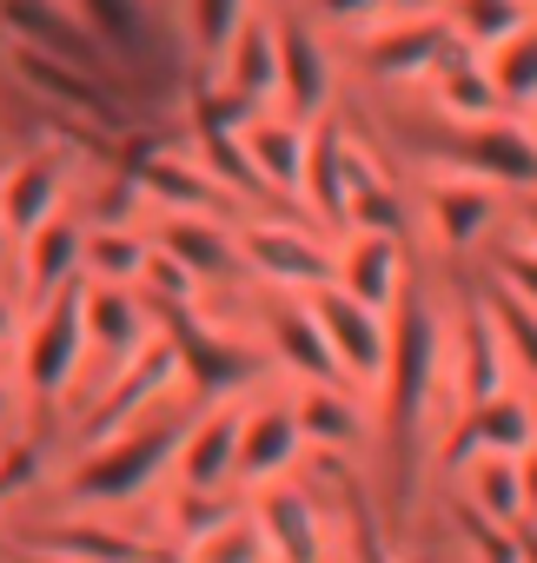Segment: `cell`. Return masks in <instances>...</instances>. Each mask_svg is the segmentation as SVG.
Listing matches in <instances>:
<instances>
[{
  "label": "cell",
  "mask_w": 537,
  "mask_h": 563,
  "mask_svg": "<svg viewBox=\"0 0 537 563\" xmlns=\"http://www.w3.org/2000/svg\"><path fill=\"white\" fill-rule=\"evenodd\" d=\"M438 319L425 299L392 306V358H385V444H392V510L405 517L418 497V464H425V418H431V385H438Z\"/></svg>",
  "instance_id": "cell-1"
},
{
  "label": "cell",
  "mask_w": 537,
  "mask_h": 563,
  "mask_svg": "<svg viewBox=\"0 0 537 563\" xmlns=\"http://www.w3.org/2000/svg\"><path fill=\"white\" fill-rule=\"evenodd\" d=\"M179 424H160V418H140L127 424L120 438H107L100 451H87L74 471H67V497L74 504H133L160 484V471L179 457Z\"/></svg>",
  "instance_id": "cell-2"
},
{
  "label": "cell",
  "mask_w": 537,
  "mask_h": 563,
  "mask_svg": "<svg viewBox=\"0 0 537 563\" xmlns=\"http://www.w3.org/2000/svg\"><path fill=\"white\" fill-rule=\"evenodd\" d=\"M80 292H87V278L61 286L54 299L34 306V325L21 332V378H28L34 398H61V391H74V378H80V358H87Z\"/></svg>",
  "instance_id": "cell-3"
},
{
  "label": "cell",
  "mask_w": 537,
  "mask_h": 563,
  "mask_svg": "<svg viewBox=\"0 0 537 563\" xmlns=\"http://www.w3.org/2000/svg\"><path fill=\"white\" fill-rule=\"evenodd\" d=\"M153 325H160V339L173 345V358H179V385H186V391L226 398V391H239V385L259 378V352L239 345V339H226V332H212V325H199L193 306H160Z\"/></svg>",
  "instance_id": "cell-4"
},
{
  "label": "cell",
  "mask_w": 537,
  "mask_h": 563,
  "mask_svg": "<svg viewBox=\"0 0 537 563\" xmlns=\"http://www.w3.org/2000/svg\"><path fill=\"white\" fill-rule=\"evenodd\" d=\"M306 312L319 319V332H326V345H332L346 385H379V378H385V358H392V319H379L372 306H359V299L339 292V286H319V292L306 299Z\"/></svg>",
  "instance_id": "cell-5"
},
{
  "label": "cell",
  "mask_w": 537,
  "mask_h": 563,
  "mask_svg": "<svg viewBox=\"0 0 537 563\" xmlns=\"http://www.w3.org/2000/svg\"><path fill=\"white\" fill-rule=\"evenodd\" d=\"M14 74H21L28 93L54 100L61 113H74V120H87V126H100V133H133V113H127V107L113 100V87H107L100 74H87V67H67V60H54V54L14 47Z\"/></svg>",
  "instance_id": "cell-6"
},
{
  "label": "cell",
  "mask_w": 537,
  "mask_h": 563,
  "mask_svg": "<svg viewBox=\"0 0 537 563\" xmlns=\"http://www.w3.org/2000/svg\"><path fill=\"white\" fill-rule=\"evenodd\" d=\"M179 378V358H173V345L166 339H153V345H140L120 372H113V391L94 405V418H87V431H80V444L87 451H100L107 438H120L127 424H140L146 411H153V398L166 391Z\"/></svg>",
  "instance_id": "cell-7"
},
{
  "label": "cell",
  "mask_w": 537,
  "mask_h": 563,
  "mask_svg": "<svg viewBox=\"0 0 537 563\" xmlns=\"http://www.w3.org/2000/svg\"><path fill=\"white\" fill-rule=\"evenodd\" d=\"M232 245H239V265L259 272L265 286H280V292H319V286H332V258L299 225H239Z\"/></svg>",
  "instance_id": "cell-8"
},
{
  "label": "cell",
  "mask_w": 537,
  "mask_h": 563,
  "mask_svg": "<svg viewBox=\"0 0 537 563\" xmlns=\"http://www.w3.org/2000/svg\"><path fill=\"white\" fill-rule=\"evenodd\" d=\"M451 166H464V179H484V186H537V146L517 120H478V126H451L445 140Z\"/></svg>",
  "instance_id": "cell-9"
},
{
  "label": "cell",
  "mask_w": 537,
  "mask_h": 563,
  "mask_svg": "<svg viewBox=\"0 0 537 563\" xmlns=\"http://www.w3.org/2000/svg\"><path fill=\"white\" fill-rule=\"evenodd\" d=\"M537 444V405H524L517 391H497L471 411H458V431L445 444V464L464 471L471 457H524Z\"/></svg>",
  "instance_id": "cell-10"
},
{
  "label": "cell",
  "mask_w": 537,
  "mask_h": 563,
  "mask_svg": "<svg viewBox=\"0 0 537 563\" xmlns=\"http://www.w3.org/2000/svg\"><path fill=\"white\" fill-rule=\"evenodd\" d=\"M0 27H8L14 47H34V54H54L67 67H87L100 74L107 67V47L87 34V21H74L61 0H0ZM107 80V74H100Z\"/></svg>",
  "instance_id": "cell-11"
},
{
  "label": "cell",
  "mask_w": 537,
  "mask_h": 563,
  "mask_svg": "<svg viewBox=\"0 0 537 563\" xmlns=\"http://www.w3.org/2000/svg\"><path fill=\"white\" fill-rule=\"evenodd\" d=\"M245 510H252L273 563H326V523H319V504L306 490L273 477V484H259V497Z\"/></svg>",
  "instance_id": "cell-12"
},
{
  "label": "cell",
  "mask_w": 537,
  "mask_h": 563,
  "mask_svg": "<svg viewBox=\"0 0 537 563\" xmlns=\"http://www.w3.org/2000/svg\"><path fill=\"white\" fill-rule=\"evenodd\" d=\"M273 47H280V107L293 126L319 120L332 107V60L319 47V34L306 21H273Z\"/></svg>",
  "instance_id": "cell-13"
},
{
  "label": "cell",
  "mask_w": 537,
  "mask_h": 563,
  "mask_svg": "<svg viewBox=\"0 0 537 563\" xmlns=\"http://www.w3.org/2000/svg\"><path fill=\"white\" fill-rule=\"evenodd\" d=\"M332 286L372 306L379 319H392V306L405 299V245L379 232H346V252L332 258Z\"/></svg>",
  "instance_id": "cell-14"
},
{
  "label": "cell",
  "mask_w": 537,
  "mask_h": 563,
  "mask_svg": "<svg viewBox=\"0 0 537 563\" xmlns=\"http://www.w3.org/2000/svg\"><path fill=\"white\" fill-rule=\"evenodd\" d=\"M67 199V159L61 153H21L14 166H0V225L14 239H28L34 225H47Z\"/></svg>",
  "instance_id": "cell-15"
},
{
  "label": "cell",
  "mask_w": 537,
  "mask_h": 563,
  "mask_svg": "<svg viewBox=\"0 0 537 563\" xmlns=\"http://www.w3.org/2000/svg\"><path fill=\"white\" fill-rule=\"evenodd\" d=\"M80 325H87V352H107V365L120 372L140 345H153V312L133 286H94L80 292Z\"/></svg>",
  "instance_id": "cell-16"
},
{
  "label": "cell",
  "mask_w": 537,
  "mask_h": 563,
  "mask_svg": "<svg viewBox=\"0 0 537 563\" xmlns=\"http://www.w3.org/2000/svg\"><path fill=\"white\" fill-rule=\"evenodd\" d=\"M451 47L445 14H412V21H385L365 34V67L379 80H425Z\"/></svg>",
  "instance_id": "cell-17"
},
{
  "label": "cell",
  "mask_w": 537,
  "mask_h": 563,
  "mask_svg": "<svg viewBox=\"0 0 537 563\" xmlns=\"http://www.w3.org/2000/svg\"><path fill=\"white\" fill-rule=\"evenodd\" d=\"M299 444H306V438H299V424H293V405H259V411L239 418V457H232V477H245L252 490H259V484H273V477L293 471Z\"/></svg>",
  "instance_id": "cell-18"
},
{
  "label": "cell",
  "mask_w": 537,
  "mask_h": 563,
  "mask_svg": "<svg viewBox=\"0 0 537 563\" xmlns=\"http://www.w3.org/2000/svg\"><path fill=\"white\" fill-rule=\"evenodd\" d=\"M458 365H451V391H458V405L471 411V405H484V398H497L504 391V339H497V325H491V312H484V299H471L464 306V319H458Z\"/></svg>",
  "instance_id": "cell-19"
},
{
  "label": "cell",
  "mask_w": 537,
  "mask_h": 563,
  "mask_svg": "<svg viewBox=\"0 0 537 563\" xmlns=\"http://www.w3.org/2000/svg\"><path fill=\"white\" fill-rule=\"evenodd\" d=\"M80 245H87V225H74L67 212H54L47 225H34L21 239V286H28L34 306L80 278Z\"/></svg>",
  "instance_id": "cell-20"
},
{
  "label": "cell",
  "mask_w": 537,
  "mask_h": 563,
  "mask_svg": "<svg viewBox=\"0 0 537 563\" xmlns=\"http://www.w3.org/2000/svg\"><path fill=\"white\" fill-rule=\"evenodd\" d=\"M346 120L319 113V133H306V173H299V206H313L332 232H346Z\"/></svg>",
  "instance_id": "cell-21"
},
{
  "label": "cell",
  "mask_w": 537,
  "mask_h": 563,
  "mask_svg": "<svg viewBox=\"0 0 537 563\" xmlns=\"http://www.w3.org/2000/svg\"><path fill=\"white\" fill-rule=\"evenodd\" d=\"M431 100H438V113L458 120V126H478V120H497V113H504V100H497L484 60H478L471 47H458V41H451L445 60L431 67Z\"/></svg>",
  "instance_id": "cell-22"
},
{
  "label": "cell",
  "mask_w": 537,
  "mask_h": 563,
  "mask_svg": "<svg viewBox=\"0 0 537 563\" xmlns=\"http://www.w3.org/2000/svg\"><path fill=\"white\" fill-rule=\"evenodd\" d=\"M232 457H239V411H232V405H212V411L179 438L173 471H179L186 490H219V484L232 477Z\"/></svg>",
  "instance_id": "cell-23"
},
{
  "label": "cell",
  "mask_w": 537,
  "mask_h": 563,
  "mask_svg": "<svg viewBox=\"0 0 537 563\" xmlns=\"http://www.w3.org/2000/svg\"><path fill=\"white\" fill-rule=\"evenodd\" d=\"M140 192L160 199L166 212H199V219H219V212L232 206V192H226L206 166H186V159H173V153H153V159L140 166Z\"/></svg>",
  "instance_id": "cell-24"
},
{
  "label": "cell",
  "mask_w": 537,
  "mask_h": 563,
  "mask_svg": "<svg viewBox=\"0 0 537 563\" xmlns=\"http://www.w3.org/2000/svg\"><path fill=\"white\" fill-rule=\"evenodd\" d=\"M160 252H173L193 278H232V272H239L232 225L199 219V212H166V225H160Z\"/></svg>",
  "instance_id": "cell-25"
},
{
  "label": "cell",
  "mask_w": 537,
  "mask_h": 563,
  "mask_svg": "<svg viewBox=\"0 0 537 563\" xmlns=\"http://www.w3.org/2000/svg\"><path fill=\"white\" fill-rule=\"evenodd\" d=\"M265 332H273V345H280V358L299 372V378H313V385H346V372H339V358H332V345H326V332H319V319L306 312V306H273L265 312Z\"/></svg>",
  "instance_id": "cell-26"
},
{
  "label": "cell",
  "mask_w": 537,
  "mask_h": 563,
  "mask_svg": "<svg viewBox=\"0 0 537 563\" xmlns=\"http://www.w3.org/2000/svg\"><path fill=\"white\" fill-rule=\"evenodd\" d=\"M346 232H379V239H398L405 232L398 192L379 179V166L359 146H346Z\"/></svg>",
  "instance_id": "cell-27"
},
{
  "label": "cell",
  "mask_w": 537,
  "mask_h": 563,
  "mask_svg": "<svg viewBox=\"0 0 537 563\" xmlns=\"http://www.w3.org/2000/svg\"><path fill=\"white\" fill-rule=\"evenodd\" d=\"M491 219H497V192L484 179H438L431 186V225H438V239L451 252L478 245L491 232Z\"/></svg>",
  "instance_id": "cell-28"
},
{
  "label": "cell",
  "mask_w": 537,
  "mask_h": 563,
  "mask_svg": "<svg viewBox=\"0 0 537 563\" xmlns=\"http://www.w3.org/2000/svg\"><path fill=\"white\" fill-rule=\"evenodd\" d=\"M239 140H245V153H252V166H259L265 192L299 199V173H306V126H293V120H265V113H259Z\"/></svg>",
  "instance_id": "cell-29"
},
{
  "label": "cell",
  "mask_w": 537,
  "mask_h": 563,
  "mask_svg": "<svg viewBox=\"0 0 537 563\" xmlns=\"http://www.w3.org/2000/svg\"><path fill=\"white\" fill-rule=\"evenodd\" d=\"M226 87L245 93L252 107L280 100V47H273V21H239L232 47H226Z\"/></svg>",
  "instance_id": "cell-30"
},
{
  "label": "cell",
  "mask_w": 537,
  "mask_h": 563,
  "mask_svg": "<svg viewBox=\"0 0 537 563\" xmlns=\"http://www.w3.org/2000/svg\"><path fill=\"white\" fill-rule=\"evenodd\" d=\"M87 34L107 47V60L146 67L153 60V27H146V0H80Z\"/></svg>",
  "instance_id": "cell-31"
},
{
  "label": "cell",
  "mask_w": 537,
  "mask_h": 563,
  "mask_svg": "<svg viewBox=\"0 0 537 563\" xmlns=\"http://www.w3.org/2000/svg\"><path fill=\"white\" fill-rule=\"evenodd\" d=\"M34 550H54V556H67V563H153L127 530H107V523H94V517L47 523Z\"/></svg>",
  "instance_id": "cell-32"
},
{
  "label": "cell",
  "mask_w": 537,
  "mask_h": 563,
  "mask_svg": "<svg viewBox=\"0 0 537 563\" xmlns=\"http://www.w3.org/2000/svg\"><path fill=\"white\" fill-rule=\"evenodd\" d=\"M293 424H299L306 444H326V451H339V444H352L365 431V418L352 405V385H313V391H299Z\"/></svg>",
  "instance_id": "cell-33"
},
{
  "label": "cell",
  "mask_w": 537,
  "mask_h": 563,
  "mask_svg": "<svg viewBox=\"0 0 537 563\" xmlns=\"http://www.w3.org/2000/svg\"><path fill=\"white\" fill-rule=\"evenodd\" d=\"M524 21H530V8H517V0H451V8H445L451 41L471 47V54H491V47L511 41Z\"/></svg>",
  "instance_id": "cell-34"
},
{
  "label": "cell",
  "mask_w": 537,
  "mask_h": 563,
  "mask_svg": "<svg viewBox=\"0 0 537 563\" xmlns=\"http://www.w3.org/2000/svg\"><path fill=\"white\" fill-rule=\"evenodd\" d=\"M484 74L504 107H537V21H524L511 41H497L484 54Z\"/></svg>",
  "instance_id": "cell-35"
},
{
  "label": "cell",
  "mask_w": 537,
  "mask_h": 563,
  "mask_svg": "<svg viewBox=\"0 0 537 563\" xmlns=\"http://www.w3.org/2000/svg\"><path fill=\"white\" fill-rule=\"evenodd\" d=\"M193 146H199L206 173H212L232 199H245V206H259V199H265V179H259V166H252V153H245V140H239V133H193Z\"/></svg>",
  "instance_id": "cell-36"
},
{
  "label": "cell",
  "mask_w": 537,
  "mask_h": 563,
  "mask_svg": "<svg viewBox=\"0 0 537 563\" xmlns=\"http://www.w3.org/2000/svg\"><path fill=\"white\" fill-rule=\"evenodd\" d=\"M140 258H146V245H140L133 232L107 225V232H87V245H80V278H94V286H133V278H140Z\"/></svg>",
  "instance_id": "cell-37"
},
{
  "label": "cell",
  "mask_w": 537,
  "mask_h": 563,
  "mask_svg": "<svg viewBox=\"0 0 537 563\" xmlns=\"http://www.w3.org/2000/svg\"><path fill=\"white\" fill-rule=\"evenodd\" d=\"M186 563H265V537H259L252 510L239 504L226 523H212L206 537H193L186 543Z\"/></svg>",
  "instance_id": "cell-38"
},
{
  "label": "cell",
  "mask_w": 537,
  "mask_h": 563,
  "mask_svg": "<svg viewBox=\"0 0 537 563\" xmlns=\"http://www.w3.org/2000/svg\"><path fill=\"white\" fill-rule=\"evenodd\" d=\"M471 504L497 523H517L524 517V490H517V457H471Z\"/></svg>",
  "instance_id": "cell-39"
},
{
  "label": "cell",
  "mask_w": 537,
  "mask_h": 563,
  "mask_svg": "<svg viewBox=\"0 0 537 563\" xmlns=\"http://www.w3.org/2000/svg\"><path fill=\"white\" fill-rule=\"evenodd\" d=\"M484 312H491V325H497V339H504V358H517V365L537 378V306H524L517 292L491 286V292H484Z\"/></svg>",
  "instance_id": "cell-40"
},
{
  "label": "cell",
  "mask_w": 537,
  "mask_h": 563,
  "mask_svg": "<svg viewBox=\"0 0 537 563\" xmlns=\"http://www.w3.org/2000/svg\"><path fill=\"white\" fill-rule=\"evenodd\" d=\"M140 299H146V312H160V306H193V286L199 278L173 258V252H160V245H146V258H140Z\"/></svg>",
  "instance_id": "cell-41"
},
{
  "label": "cell",
  "mask_w": 537,
  "mask_h": 563,
  "mask_svg": "<svg viewBox=\"0 0 537 563\" xmlns=\"http://www.w3.org/2000/svg\"><path fill=\"white\" fill-rule=\"evenodd\" d=\"M265 107H252L245 93H232L226 80L219 87H193V133H245Z\"/></svg>",
  "instance_id": "cell-42"
},
{
  "label": "cell",
  "mask_w": 537,
  "mask_h": 563,
  "mask_svg": "<svg viewBox=\"0 0 537 563\" xmlns=\"http://www.w3.org/2000/svg\"><path fill=\"white\" fill-rule=\"evenodd\" d=\"M451 523H458V537L484 556V563H517V543H511V523H497V517H484L471 497H451Z\"/></svg>",
  "instance_id": "cell-43"
},
{
  "label": "cell",
  "mask_w": 537,
  "mask_h": 563,
  "mask_svg": "<svg viewBox=\"0 0 537 563\" xmlns=\"http://www.w3.org/2000/svg\"><path fill=\"white\" fill-rule=\"evenodd\" d=\"M239 21H245V0H193V47L199 54H226Z\"/></svg>",
  "instance_id": "cell-44"
},
{
  "label": "cell",
  "mask_w": 537,
  "mask_h": 563,
  "mask_svg": "<svg viewBox=\"0 0 537 563\" xmlns=\"http://www.w3.org/2000/svg\"><path fill=\"white\" fill-rule=\"evenodd\" d=\"M239 510V497H206V490H186V497H173V523H179V543H193V537H206L212 523H226Z\"/></svg>",
  "instance_id": "cell-45"
},
{
  "label": "cell",
  "mask_w": 537,
  "mask_h": 563,
  "mask_svg": "<svg viewBox=\"0 0 537 563\" xmlns=\"http://www.w3.org/2000/svg\"><path fill=\"white\" fill-rule=\"evenodd\" d=\"M497 286L517 292L524 306H537V245H497Z\"/></svg>",
  "instance_id": "cell-46"
},
{
  "label": "cell",
  "mask_w": 537,
  "mask_h": 563,
  "mask_svg": "<svg viewBox=\"0 0 537 563\" xmlns=\"http://www.w3.org/2000/svg\"><path fill=\"white\" fill-rule=\"evenodd\" d=\"M34 477H41V457H34V444H0V504H8V497H21Z\"/></svg>",
  "instance_id": "cell-47"
},
{
  "label": "cell",
  "mask_w": 537,
  "mask_h": 563,
  "mask_svg": "<svg viewBox=\"0 0 537 563\" xmlns=\"http://www.w3.org/2000/svg\"><path fill=\"white\" fill-rule=\"evenodd\" d=\"M313 14L332 21V27H365V21H379L385 8H379V0H313Z\"/></svg>",
  "instance_id": "cell-48"
},
{
  "label": "cell",
  "mask_w": 537,
  "mask_h": 563,
  "mask_svg": "<svg viewBox=\"0 0 537 563\" xmlns=\"http://www.w3.org/2000/svg\"><path fill=\"white\" fill-rule=\"evenodd\" d=\"M511 543H517V563H537V517H517L511 523Z\"/></svg>",
  "instance_id": "cell-49"
},
{
  "label": "cell",
  "mask_w": 537,
  "mask_h": 563,
  "mask_svg": "<svg viewBox=\"0 0 537 563\" xmlns=\"http://www.w3.org/2000/svg\"><path fill=\"white\" fill-rule=\"evenodd\" d=\"M385 14H398V21H412V14H431V0H379Z\"/></svg>",
  "instance_id": "cell-50"
},
{
  "label": "cell",
  "mask_w": 537,
  "mask_h": 563,
  "mask_svg": "<svg viewBox=\"0 0 537 563\" xmlns=\"http://www.w3.org/2000/svg\"><path fill=\"white\" fill-rule=\"evenodd\" d=\"M8 339H21V319H14V299L0 292V345H8Z\"/></svg>",
  "instance_id": "cell-51"
},
{
  "label": "cell",
  "mask_w": 537,
  "mask_h": 563,
  "mask_svg": "<svg viewBox=\"0 0 537 563\" xmlns=\"http://www.w3.org/2000/svg\"><path fill=\"white\" fill-rule=\"evenodd\" d=\"M517 225H524V245H537V186H530V199H524V219H517Z\"/></svg>",
  "instance_id": "cell-52"
},
{
  "label": "cell",
  "mask_w": 537,
  "mask_h": 563,
  "mask_svg": "<svg viewBox=\"0 0 537 563\" xmlns=\"http://www.w3.org/2000/svg\"><path fill=\"white\" fill-rule=\"evenodd\" d=\"M8 563H67V556H54V550H14Z\"/></svg>",
  "instance_id": "cell-53"
},
{
  "label": "cell",
  "mask_w": 537,
  "mask_h": 563,
  "mask_svg": "<svg viewBox=\"0 0 537 563\" xmlns=\"http://www.w3.org/2000/svg\"><path fill=\"white\" fill-rule=\"evenodd\" d=\"M524 133H530V146H537V107H530V126H524Z\"/></svg>",
  "instance_id": "cell-54"
},
{
  "label": "cell",
  "mask_w": 537,
  "mask_h": 563,
  "mask_svg": "<svg viewBox=\"0 0 537 563\" xmlns=\"http://www.w3.org/2000/svg\"><path fill=\"white\" fill-rule=\"evenodd\" d=\"M0 418H8V385H0Z\"/></svg>",
  "instance_id": "cell-55"
},
{
  "label": "cell",
  "mask_w": 537,
  "mask_h": 563,
  "mask_svg": "<svg viewBox=\"0 0 537 563\" xmlns=\"http://www.w3.org/2000/svg\"><path fill=\"white\" fill-rule=\"evenodd\" d=\"M517 8H537V0H517Z\"/></svg>",
  "instance_id": "cell-56"
},
{
  "label": "cell",
  "mask_w": 537,
  "mask_h": 563,
  "mask_svg": "<svg viewBox=\"0 0 537 563\" xmlns=\"http://www.w3.org/2000/svg\"><path fill=\"white\" fill-rule=\"evenodd\" d=\"M0 239H8V225H0Z\"/></svg>",
  "instance_id": "cell-57"
},
{
  "label": "cell",
  "mask_w": 537,
  "mask_h": 563,
  "mask_svg": "<svg viewBox=\"0 0 537 563\" xmlns=\"http://www.w3.org/2000/svg\"><path fill=\"white\" fill-rule=\"evenodd\" d=\"M418 563H431V556H418Z\"/></svg>",
  "instance_id": "cell-58"
}]
</instances>
